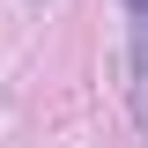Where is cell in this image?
Listing matches in <instances>:
<instances>
[{
    "label": "cell",
    "instance_id": "cell-1",
    "mask_svg": "<svg viewBox=\"0 0 148 148\" xmlns=\"http://www.w3.org/2000/svg\"><path fill=\"white\" fill-rule=\"evenodd\" d=\"M126 8H133V67L148 82V0H126Z\"/></svg>",
    "mask_w": 148,
    "mask_h": 148
}]
</instances>
